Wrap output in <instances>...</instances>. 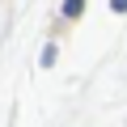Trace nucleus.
Returning <instances> with one entry per match:
<instances>
[{
	"mask_svg": "<svg viewBox=\"0 0 127 127\" xmlns=\"http://www.w3.org/2000/svg\"><path fill=\"white\" fill-rule=\"evenodd\" d=\"M64 13H68V17H81L85 13V0H64Z\"/></svg>",
	"mask_w": 127,
	"mask_h": 127,
	"instance_id": "nucleus-1",
	"label": "nucleus"
}]
</instances>
